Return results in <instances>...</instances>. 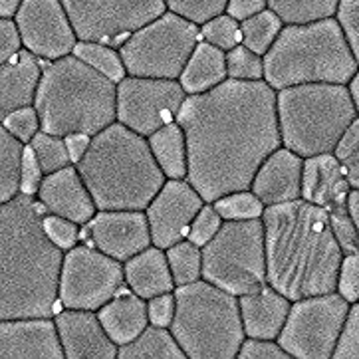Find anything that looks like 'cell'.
I'll return each instance as SVG.
<instances>
[{"label": "cell", "instance_id": "681fc988", "mask_svg": "<svg viewBox=\"0 0 359 359\" xmlns=\"http://www.w3.org/2000/svg\"><path fill=\"white\" fill-rule=\"evenodd\" d=\"M20 50H24L22 36L14 18H2L0 22V64L14 58Z\"/></svg>", "mask_w": 359, "mask_h": 359}, {"label": "cell", "instance_id": "bcb514c9", "mask_svg": "<svg viewBox=\"0 0 359 359\" xmlns=\"http://www.w3.org/2000/svg\"><path fill=\"white\" fill-rule=\"evenodd\" d=\"M336 18L341 24L349 48L359 64V0H339Z\"/></svg>", "mask_w": 359, "mask_h": 359}, {"label": "cell", "instance_id": "44dd1931", "mask_svg": "<svg viewBox=\"0 0 359 359\" xmlns=\"http://www.w3.org/2000/svg\"><path fill=\"white\" fill-rule=\"evenodd\" d=\"M36 198L50 215L64 217L78 224H88L97 215V205L76 165L46 175Z\"/></svg>", "mask_w": 359, "mask_h": 359}, {"label": "cell", "instance_id": "7dc6e473", "mask_svg": "<svg viewBox=\"0 0 359 359\" xmlns=\"http://www.w3.org/2000/svg\"><path fill=\"white\" fill-rule=\"evenodd\" d=\"M241 359H290L286 349L280 346L278 339H258V337H246L238 353Z\"/></svg>", "mask_w": 359, "mask_h": 359}, {"label": "cell", "instance_id": "74e56055", "mask_svg": "<svg viewBox=\"0 0 359 359\" xmlns=\"http://www.w3.org/2000/svg\"><path fill=\"white\" fill-rule=\"evenodd\" d=\"M201 38L205 42H209L212 46L220 48L224 52H229L238 44H243V30L241 22L236 18H232L231 14H220L217 18H212L209 22L201 26Z\"/></svg>", "mask_w": 359, "mask_h": 359}, {"label": "cell", "instance_id": "f907efd6", "mask_svg": "<svg viewBox=\"0 0 359 359\" xmlns=\"http://www.w3.org/2000/svg\"><path fill=\"white\" fill-rule=\"evenodd\" d=\"M175 308H177V300H175L173 292L169 294H161L147 300V312H149V324L161 325V327H171L175 318Z\"/></svg>", "mask_w": 359, "mask_h": 359}, {"label": "cell", "instance_id": "9c48e42d", "mask_svg": "<svg viewBox=\"0 0 359 359\" xmlns=\"http://www.w3.org/2000/svg\"><path fill=\"white\" fill-rule=\"evenodd\" d=\"M203 278L238 298L264 288L268 266L262 219L224 220L217 236L203 246Z\"/></svg>", "mask_w": 359, "mask_h": 359}, {"label": "cell", "instance_id": "30bf717a", "mask_svg": "<svg viewBox=\"0 0 359 359\" xmlns=\"http://www.w3.org/2000/svg\"><path fill=\"white\" fill-rule=\"evenodd\" d=\"M198 24L167 11L119 46L128 76L179 80L198 44Z\"/></svg>", "mask_w": 359, "mask_h": 359}, {"label": "cell", "instance_id": "cb8c5ba5", "mask_svg": "<svg viewBox=\"0 0 359 359\" xmlns=\"http://www.w3.org/2000/svg\"><path fill=\"white\" fill-rule=\"evenodd\" d=\"M246 337L278 339L288 320L292 300L266 284L262 290L238 298Z\"/></svg>", "mask_w": 359, "mask_h": 359}, {"label": "cell", "instance_id": "f6af8a7d", "mask_svg": "<svg viewBox=\"0 0 359 359\" xmlns=\"http://www.w3.org/2000/svg\"><path fill=\"white\" fill-rule=\"evenodd\" d=\"M337 292L349 304L359 300V250L344 255L339 278H337Z\"/></svg>", "mask_w": 359, "mask_h": 359}, {"label": "cell", "instance_id": "3957f363", "mask_svg": "<svg viewBox=\"0 0 359 359\" xmlns=\"http://www.w3.org/2000/svg\"><path fill=\"white\" fill-rule=\"evenodd\" d=\"M268 284L292 302L337 290L344 248L325 209L306 198L266 207Z\"/></svg>", "mask_w": 359, "mask_h": 359}, {"label": "cell", "instance_id": "b9f144b4", "mask_svg": "<svg viewBox=\"0 0 359 359\" xmlns=\"http://www.w3.org/2000/svg\"><path fill=\"white\" fill-rule=\"evenodd\" d=\"M2 128L8 129L16 140H20L26 145L34 140L36 133L42 129L40 128V117L36 114L34 105L12 111L11 116H6L2 119Z\"/></svg>", "mask_w": 359, "mask_h": 359}, {"label": "cell", "instance_id": "7c38bea8", "mask_svg": "<svg viewBox=\"0 0 359 359\" xmlns=\"http://www.w3.org/2000/svg\"><path fill=\"white\" fill-rule=\"evenodd\" d=\"M81 42L119 48L169 11L165 0H62Z\"/></svg>", "mask_w": 359, "mask_h": 359}, {"label": "cell", "instance_id": "e575fe53", "mask_svg": "<svg viewBox=\"0 0 359 359\" xmlns=\"http://www.w3.org/2000/svg\"><path fill=\"white\" fill-rule=\"evenodd\" d=\"M32 149H34L38 161L42 165V171L44 175L56 173L60 169L72 165V155L68 149V141L66 137H60V135H52L46 131H38L34 135V140L28 143Z\"/></svg>", "mask_w": 359, "mask_h": 359}, {"label": "cell", "instance_id": "ffe728a7", "mask_svg": "<svg viewBox=\"0 0 359 359\" xmlns=\"http://www.w3.org/2000/svg\"><path fill=\"white\" fill-rule=\"evenodd\" d=\"M60 341L68 359H116L119 346L93 310L64 308L56 313Z\"/></svg>", "mask_w": 359, "mask_h": 359}, {"label": "cell", "instance_id": "f546056e", "mask_svg": "<svg viewBox=\"0 0 359 359\" xmlns=\"http://www.w3.org/2000/svg\"><path fill=\"white\" fill-rule=\"evenodd\" d=\"M24 151L26 143L16 140L8 129L0 128V203L20 195Z\"/></svg>", "mask_w": 359, "mask_h": 359}, {"label": "cell", "instance_id": "816d5d0a", "mask_svg": "<svg viewBox=\"0 0 359 359\" xmlns=\"http://www.w3.org/2000/svg\"><path fill=\"white\" fill-rule=\"evenodd\" d=\"M268 8V0H229L226 14L243 22L246 18H252L256 14L264 12Z\"/></svg>", "mask_w": 359, "mask_h": 359}, {"label": "cell", "instance_id": "7402d4cb", "mask_svg": "<svg viewBox=\"0 0 359 359\" xmlns=\"http://www.w3.org/2000/svg\"><path fill=\"white\" fill-rule=\"evenodd\" d=\"M304 161L306 159L302 155L282 145L262 163L250 191L266 207L298 201L302 198Z\"/></svg>", "mask_w": 359, "mask_h": 359}, {"label": "cell", "instance_id": "e0dca14e", "mask_svg": "<svg viewBox=\"0 0 359 359\" xmlns=\"http://www.w3.org/2000/svg\"><path fill=\"white\" fill-rule=\"evenodd\" d=\"M205 203L207 201L187 179H169L145 209L153 244L167 250L185 241Z\"/></svg>", "mask_w": 359, "mask_h": 359}, {"label": "cell", "instance_id": "d6a6232c", "mask_svg": "<svg viewBox=\"0 0 359 359\" xmlns=\"http://www.w3.org/2000/svg\"><path fill=\"white\" fill-rule=\"evenodd\" d=\"M74 56L83 60L86 64H90L92 68L102 72L111 81H119L128 78V70L123 58L119 54V48L107 46V44H100V42H78V46L74 50Z\"/></svg>", "mask_w": 359, "mask_h": 359}, {"label": "cell", "instance_id": "f1b7e54d", "mask_svg": "<svg viewBox=\"0 0 359 359\" xmlns=\"http://www.w3.org/2000/svg\"><path fill=\"white\" fill-rule=\"evenodd\" d=\"M171 327L149 324L133 341L119 348L117 359H185Z\"/></svg>", "mask_w": 359, "mask_h": 359}, {"label": "cell", "instance_id": "d4e9b609", "mask_svg": "<svg viewBox=\"0 0 359 359\" xmlns=\"http://www.w3.org/2000/svg\"><path fill=\"white\" fill-rule=\"evenodd\" d=\"M123 268H126V284L131 288V292H135L145 300L169 294L177 288L167 250L155 244L129 258Z\"/></svg>", "mask_w": 359, "mask_h": 359}, {"label": "cell", "instance_id": "484cf974", "mask_svg": "<svg viewBox=\"0 0 359 359\" xmlns=\"http://www.w3.org/2000/svg\"><path fill=\"white\" fill-rule=\"evenodd\" d=\"M97 316L107 336L119 348L133 341L149 325L147 302L135 292H119L114 300H109L97 310Z\"/></svg>", "mask_w": 359, "mask_h": 359}, {"label": "cell", "instance_id": "d6986e66", "mask_svg": "<svg viewBox=\"0 0 359 359\" xmlns=\"http://www.w3.org/2000/svg\"><path fill=\"white\" fill-rule=\"evenodd\" d=\"M2 359H64L58 325L52 318H14L0 324Z\"/></svg>", "mask_w": 359, "mask_h": 359}, {"label": "cell", "instance_id": "ba28073f", "mask_svg": "<svg viewBox=\"0 0 359 359\" xmlns=\"http://www.w3.org/2000/svg\"><path fill=\"white\" fill-rule=\"evenodd\" d=\"M358 109L344 83H302L278 92L282 145L304 159L334 153Z\"/></svg>", "mask_w": 359, "mask_h": 359}, {"label": "cell", "instance_id": "c3c4849f", "mask_svg": "<svg viewBox=\"0 0 359 359\" xmlns=\"http://www.w3.org/2000/svg\"><path fill=\"white\" fill-rule=\"evenodd\" d=\"M44 177L46 175L42 171V165L38 161L34 149L30 145H26L22 161V185H20V193L30 195V197H38V191H40V185H42Z\"/></svg>", "mask_w": 359, "mask_h": 359}, {"label": "cell", "instance_id": "52a82bcc", "mask_svg": "<svg viewBox=\"0 0 359 359\" xmlns=\"http://www.w3.org/2000/svg\"><path fill=\"white\" fill-rule=\"evenodd\" d=\"M175 339L189 359L238 358L244 332L241 302L205 278L175 288Z\"/></svg>", "mask_w": 359, "mask_h": 359}, {"label": "cell", "instance_id": "ee69618b", "mask_svg": "<svg viewBox=\"0 0 359 359\" xmlns=\"http://www.w3.org/2000/svg\"><path fill=\"white\" fill-rule=\"evenodd\" d=\"M80 226L74 220L64 219V217H56L46 212L44 217V229H46L48 236L58 244L62 250H70L74 248L78 241H80Z\"/></svg>", "mask_w": 359, "mask_h": 359}, {"label": "cell", "instance_id": "d590c367", "mask_svg": "<svg viewBox=\"0 0 359 359\" xmlns=\"http://www.w3.org/2000/svg\"><path fill=\"white\" fill-rule=\"evenodd\" d=\"M224 220H252L262 219L266 205L256 197L252 191H238L224 195L212 203Z\"/></svg>", "mask_w": 359, "mask_h": 359}, {"label": "cell", "instance_id": "7a4b0ae2", "mask_svg": "<svg viewBox=\"0 0 359 359\" xmlns=\"http://www.w3.org/2000/svg\"><path fill=\"white\" fill-rule=\"evenodd\" d=\"M46 212L40 201L24 193L2 203V320L52 318L56 313L66 250L48 236Z\"/></svg>", "mask_w": 359, "mask_h": 359}, {"label": "cell", "instance_id": "ac0fdd59", "mask_svg": "<svg viewBox=\"0 0 359 359\" xmlns=\"http://www.w3.org/2000/svg\"><path fill=\"white\" fill-rule=\"evenodd\" d=\"M88 234L95 248L119 262H128L153 244L143 210H97L88 222Z\"/></svg>", "mask_w": 359, "mask_h": 359}, {"label": "cell", "instance_id": "4dcf8cb0", "mask_svg": "<svg viewBox=\"0 0 359 359\" xmlns=\"http://www.w3.org/2000/svg\"><path fill=\"white\" fill-rule=\"evenodd\" d=\"M339 0H268V8L286 24H310L334 18Z\"/></svg>", "mask_w": 359, "mask_h": 359}, {"label": "cell", "instance_id": "9f6ffc18", "mask_svg": "<svg viewBox=\"0 0 359 359\" xmlns=\"http://www.w3.org/2000/svg\"><path fill=\"white\" fill-rule=\"evenodd\" d=\"M349 92H351V97H353V104H355V109H358V116H359V70L358 74L353 76V80L349 81Z\"/></svg>", "mask_w": 359, "mask_h": 359}, {"label": "cell", "instance_id": "8d00e7d4", "mask_svg": "<svg viewBox=\"0 0 359 359\" xmlns=\"http://www.w3.org/2000/svg\"><path fill=\"white\" fill-rule=\"evenodd\" d=\"M226 70L232 80H264V56L256 54L255 50L244 44H238L226 52Z\"/></svg>", "mask_w": 359, "mask_h": 359}, {"label": "cell", "instance_id": "5bb4252c", "mask_svg": "<svg viewBox=\"0 0 359 359\" xmlns=\"http://www.w3.org/2000/svg\"><path fill=\"white\" fill-rule=\"evenodd\" d=\"M187 95L179 80L128 76L117 83V121L143 137H151L177 121Z\"/></svg>", "mask_w": 359, "mask_h": 359}, {"label": "cell", "instance_id": "2e32d148", "mask_svg": "<svg viewBox=\"0 0 359 359\" xmlns=\"http://www.w3.org/2000/svg\"><path fill=\"white\" fill-rule=\"evenodd\" d=\"M14 20L24 48L40 60L66 58L80 42L62 0H24Z\"/></svg>", "mask_w": 359, "mask_h": 359}, {"label": "cell", "instance_id": "4fadbf2b", "mask_svg": "<svg viewBox=\"0 0 359 359\" xmlns=\"http://www.w3.org/2000/svg\"><path fill=\"white\" fill-rule=\"evenodd\" d=\"M126 284L121 262L95 246L76 244L66 250L60 276V304L72 310H93L114 300Z\"/></svg>", "mask_w": 359, "mask_h": 359}, {"label": "cell", "instance_id": "8fae6325", "mask_svg": "<svg viewBox=\"0 0 359 359\" xmlns=\"http://www.w3.org/2000/svg\"><path fill=\"white\" fill-rule=\"evenodd\" d=\"M349 306L337 290L292 302L280 346L296 359L334 358Z\"/></svg>", "mask_w": 359, "mask_h": 359}, {"label": "cell", "instance_id": "836d02e7", "mask_svg": "<svg viewBox=\"0 0 359 359\" xmlns=\"http://www.w3.org/2000/svg\"><path fill=\"white\" fill-rule=\"evenodd\" d=\"M167 258L177 286L193 284L203 278V248L189 238L167 248Z\"/></svg>", "mask_w": 359, "mask_h": 359}, {"label": "cell", "instance_id": "11a10c76", "mask_svg": "<svg viewBox=\"0 0 359 359\" xmlns=\"http://www.w3.org/2000/svg\"><path fill=\"white\" fill-rule=\"evenodd\" d=\"M349 215H351V220L355 224V231H358V238H359V189H351L349 193Z\"/></svg>", "mask_w": 359, "mask_h": 359}, {"label": "cell", "instance_id": "f35d334b", "mask_svg": "<svg viewBox=\"0 0 359 359\" xmlns=\"http://www.w3.org/2000/svg\"><path fill=\"white\" fill-rule=\"evenodd\" d=\"M167 8L191 22L203 26L226 12L229 0H165Z\"/></svg>", "mask_w": 359, "mask_h": 359}, {"label": "cell", "instance_id": "6da1fadb", "mask_svg": "<svg viewBox=\"0 0 359 359\" xmlns=\"http://www.w3.org/2000/svg\"><path fill=\"white\" fill-rule=\"evenodd\" d=\"M177 123L187 135V181L207 203L250 191L262 163L282 147L278 92L266 80L229 78L187 95Z\"/></svg>", "mask_w": 359, "mask_h": 359}, {"label": "cell", "instance_id": "83f0119b", "mask_svg": "<svg viewBox=\"0 0 359 359\" xmlns=\"http://www.w3.org/2000/svg\"><path fill=\"white\" fill-rule=\"evenodd\" d=\"M149 140L151 151L167 179H187L189 173V149L185 129L177 121L155 131Z\"/></svg>", "mask_w": 359, "mask_h": 359}, {"label": "cell", "instance_id": "60d3db41", "mask_svg": "<svg viewBox=\"0 0 359 359\" xmlns=\"http://www.w3.org/2000/svg\"><path fill=\"white\" fill-rule=\"evenodd\" d=\"M222 222H224V219L220 217L219 210L215 209V205L212 203H205V207L201 209L197 219L193 220L187 238L203 248L205 244H209L217 236V232L220 231Z\"/></svg>", "mask_w": 359, "mask_h": 359}, {"label": "cell", "instance_id": "4316f807", "mask_svg": "<svg viewBox=\"0 0 359 359\" xmlns=\"http://www.w3.org/2000/svg\"><path fill=\"white\" fill-rule=\"evenodd\" d=\"M226 80H229L226 52L205 40L198 42L179 78L189 95L210 92L212 88H217Z\"/></svg>", "mask_w": 359, "mask_h": 359}, {"label": "cell", "instance_id": "8992f818", "mask_svg": "<svg viewBox=\"0 0 359 359\" xmlns=\"http://www.w3.org/2000/svg\"><path fill=\"white\" fill-rule=\"evenodd\" d=\"M359 64L337 18L288 24L264 56V80L276 90L302 83H344Z\"/></svg>", "mask_w": 359, "mask_h": 359}, {"label": "cell", "instance_id": "db71d44e", "mask_svg": "<svg viewBox=\"0 0 359 359\" xmlns=\"http://www.w3.org/2000/svg\"><path fill=\"white\" fill-rule=\"evenodd\" d=\"M24 0H0V16L2 18H14Z\"/></svg>", "mask_w": 359, "mask_h": 359}, {"label": "cell", "instance_id": "1f68e13d", "mask_svg": "<svg viewBox=\"0 0 359 359\" xmlns=\"http://www.w3.org/2000/svg\"><path fill=\"white\" fill-rule=\"evenodd\" d=\"M241 30H243L244 46L255 50L256 54H260V56H266L268 50L274 46L280 32L284 30V22H282L278 14H274L270 8H266V11L256 14L252 18L243 20Z\"/></svg>", "mask_w": 359, "mask_h": 359}, {"label": "cell", "instance_id": "5b68a950", "mask_svg": "<svg viewBox=\"0 0 359 359\" xmlns=\"http://www.w3.org/2000/svg\"><path fill=\"white\" fill-rule=\"evenodd\" d=\"M34 107L46 133L95 137L117 121V83L70 54L44 64Z\"/></svg>", "mask_w": 359, "mask_h": 359}, {"label": "cell", "instance_id": "277c9868", "mask_svg": "<svg viewBox=\"0 0 359 359\" xmlns=\"http://www.w3.org/2000/svg\"><path fill=\"white\" fill-rule=\"evenodd\" d=\"M76 167L97 210H145L167 183L149 140L119 121L92 137Z\"/></svg>", "mask_w": 359, "mask_h": 359}, {"label": "cell", "instance_id": "603a6c76", "mask_svg": "<svg viewBox=\"0 0 359 359\" xmlns=\"http://www.w3.org/2000/svg\"><path fill=\"white\" fill-rule=\"evenodd\" d=\"M44 66L30 50H20L14 58L2 64L0 72V117L30 107L36 102Z\"/></svg>", "mask_w": 359, "mask_h": 359}, {"label": "cell", "instance_id": "f5cc1de1", "mask_svg": "<svg viewBox=\"0 0 359 359\" xmlns=\"http://www.w3.org/2000/svg\"><path fill=\"white\" fill-rule=\"evenodd\" d=\"M68 141V149H70V155H72V161L78 163L86 155V151L90 147V143H92V137H88V135H70V137H66Z\"/></svg>", "mask_w": 359, "mask_h": 359}, {"label": "cell", "instance_id": "9a60e30c", "mask_svg": "<svg viewBox=\"0 0 359 359\" xmlns=\"http://www.w3.org/2000/svg\"><path fill=\"white\" fill-rule=\"evenodd\" d=\"M349 185L346 171L334 153L308 157L304 161L302 198L325 209L344 252H358L359 238L349 215Z\"/></svg>", "mask_w": 359, "mask_h": 359}, {"label": "cell", "instance_id": "ab89813d", "mask_svg": "<svg viewBox=\"0 0 359 359\" xmlns=\"http://www.w3.org/2000/svg\"><path fill=\"white\" fill-rule=\"evenodd\" d=\"M334 155L341 163L351 189H359V116L344 133Z\"/></svg>", "mask_w": 359, "mask_h": 359}, {"label": "cell", "instance_id": "7bdbcfd3", "mask_svg": "<svg viewBox=\"0 0 359 359\" xmlns=\"http://www.w3.org/2000/svg\"><path fill=\"white\" fill-rule=\"evenodd\" d=\"M334 359H359V300L349 306Z\"/></svg>", "mask_w": 359, "mask_h": 359}]
</instances>
